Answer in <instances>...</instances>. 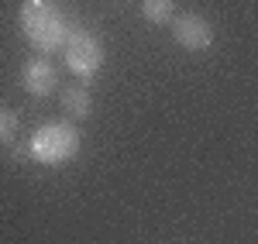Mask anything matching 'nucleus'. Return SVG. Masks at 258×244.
Instances as JSON below:
<instances>
[{
	"label": "nucleus",
	"mask_w": 258,
	"mask_h": 244,
	"mask_svg": "<svg viewBox=\"0 0 258 244\" xmlns=\"http://www.w3.org/2000/svg\"><path fill=\"white\" fill-rule=\"evenodd\" d=\"M62 52H66V65L73 69V76L80 83H90L103 69V45L86 28H73V35H69Z\"/></svg>",
	"instance_id": "obj_3"
},
{
	"label": "nucleus",
	"mask_w": 258,
	"mask_h": 244,
	"mask_svg": "<svg viewBox=\"0 0 258 244\" xmlns=\"http://www.w3.org/2000/svg\"><path fill=\"white\" fill-rule=\"evenodd\" d=\"M62 110H66L69 121H76V124L93 114V97H90L86 83H73V86L62 90Z\"/></svg>",
	"instance_id": "obj_6"
},
{
	"label": "nucleus",
	"mask_w": 258,
	"mask_h": 244,
	"mask_svg": "<svg viewBox=\"0 0 258 244\" xmlns=\"http://www.w3.org/2000/svg\"><path fill=\"white\" fill-rule=\"evenodd\" d=\"M80 155V131L73 124L48 121L31 131L28 138V158L38 165H66Z\"/></svg>",
	"instance_id": "obj_2"
},
{
	"label": "nucleus",
	"mask_w": 258,
	"mask_h": 244,
	"mask_svg": "<svg viewBox=\"0 0 258 244\" xmlns=\"http://www.w3.org/2000/svg\"><path fill=\"white\" fill-rule=\"evenodd\" d=\"M21 90L28 97H48L59 90V69L52 65L48 55H35L21 65Z\"/></svg>",
	"instance_id": "obj_5"
},
{
	"label": "nucleus",
	"mask_w": 258,
	"mask_h": 244,
	"mask_svg": "<svg viewBox=\"0 0 258 244\" xmlns=\"http://www.w3.org/2000/svg\"><path fill=\"white\" fill-rule=\"evenodd\" d=\"M18 28L24 41L38 55H48V59H52V52L66 48V41L73 35V28H69V21L55 0H24L18 14Z\"/></svg>",
	"instance_id": "obj_1"
},
{
	"label": "nucleus",
	"mask_w": 258,
	"mask_h": 244,
	"mask_svg": "<svg viewBox=\"0 0 258 244\" xmlns=\"http://www.w3.org/2000/svg\"><path fill=\"white\" fill-rule=\"evenodd\" d=\"M172 41L186 52H207L214 45V24L197 11L176 14L172 18Z\"/></svg>",
	"instance_id": "obj_4"
},
{
	"label": "nucleus",
	"mask_w": 258,
	"mask_h": 244,
	"mask_svg": "<svg viewBox=\"0 0 258 244\" xmlns=\"http://www.w3.org/2000/svg\"><path fill=\"white\" fill-rule=\"evenodd\" d=\"M18 114L11 110V107H0V148H7V144L18 138Z\"/></svg>",
	"instance_id": "obj_8"
},
{
	"label": "nucleus",
	"mask_w": 258,
	"mask_h": 244,
	"mask_svg": "<svg viewBox=\"0 0 258 244\" xmlns=\"http://www.w3.org/2000/svg\"><path fill=\"white\" fill-rule=\"evenodd\" d=\"M141 18L148 24H172L176 0H141Z\"/></svg>",
	"instance_id": "obj_7"
}]
</instances>
